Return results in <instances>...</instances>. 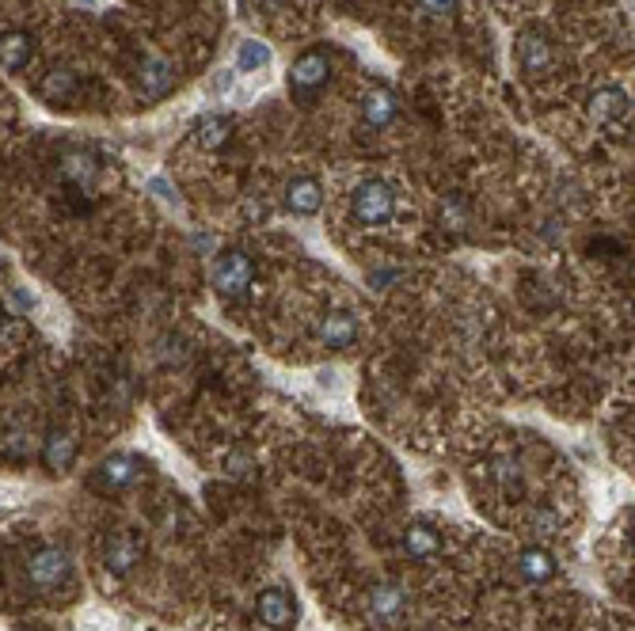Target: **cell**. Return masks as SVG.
I'll return each mask as SVG.
<instances>
[{"mask_svg": "<svg viewBox=\"0 0 635 631\" xmlns=\"http://www.w3.org/2000/svg\"><path fill=\"white\" fill-rule=\"evenodd\" d=\"M65 175L88 187V183H92V175H96V164H92V156H69V160H65Z\"/></svg>", "mask_w": 635, "mask_h": 631, "instance_id": "cell-22", "label": "cell"}, {"mask_svg": "<svg viewBox=\"0 0 635 631\" xmlns=\"http://www.w3.org/2000/svg\"><path fill=\"white\" fill-rule=\"evenodd\" d=\"M229 134H232L229 118H225V115H210V118H202V122H198L194 141H198L202 149H221V145L229 141Z\"/></svg>", "mask_w": 635, "mask_h": 631, "instance_id": "cell-18", "label": "cell"}, {"mask_svg": "<svg viewBox=\"0 0 635 631\" xmlns=\"http://www.w3.org/2000/svg\"><path fill=\"white\" fill-rule=\"evenodd\" d=\"M590 118L594 122H601V126H613V122H620V118L632 111V99L624 96L620 88H597L594 96H590Z\"/></svg>", "mask_w": 635, "mask_h": 631, "instance_id": "cell-7", "label": "cell"}, {"mask_svg": "<svg viewBox=\"0 0 635 631\" xmlns=\"http://www.w3.org/2000/svg\"><path fill=\"white\" fill-rule=\"evenodd\" d=\"M518 571L525 582H552V578H556V559H552L548 548L533 544V548H521Z\"/></svg>", "mask_w": 635, "mask_h": 631, "instance_id": "cell-12", "label": "cell"}, {"mask_svg": "<svg viewBox=\"0 0 635 631\" xmlns=\"http://www.w3.org/2000/svg\"><path fill=\"white\" fill-rule=\"evenodd\" d=\"M396 111H400V103H396V96H392L388 88H373V92L362 99V118H366L373 130H385L388 122L396 118Z\"/></svg>", "mask_w": 635, "mask_h": 631, "instance_id": "cell-14", "label": "cell"}, {"mask_svg": "<svg viewBox=\"0 0 635 631\" xmlns=\"http://www.w3.org/2000/svg\"><path fill=\"white\" fill-rule=\"evenodd\" d=\"M175 84V73H172V61L164 58H149L145 65H141V92L149 99H160L168 96Z\"/></svg>", "mask_w": 635, "mask_h": 631, "instance_id": "cell-13", "label": "cell"}, {"mask_svg": "<svg viewBox=\"0 0 635 631\" xmlns=\"http://www.w3.org/2000/svg\"><path fill=\"white\" fill-rule=\"evenodd\" d=\"M31 54H35V42H31V35H23V31H4V35H0V65H4L8 73H20V69H27Z\"/></svg>", "mask_w": 635, "mask_h": 631, "instance_id": "cell-11", "label": "cell"}, {"mask_svg": "<svg viewBox=\"0 0 635 631\" xmlns=\"http://www.w3.org/2000/svg\"><path fill=\"white\" fill-rule=\"evenodd\" d=\"M0 270H4V255H0Z\"/></svg>", "mask_w": 635, "mask_h": 631, "instance_id": "cell-27", "label": "cell"}, {"mask_svg": "<svg viewBox=\"0 0 635 631\" xmlns=\"http://www.w3.org/2000/svg\"><path fill=\"white\" fill-rule=\"evenodd\" d=\"M251 278H255V267H251V259L244 251H221L213 259L210 282L221 297H240L251 286Z\"/></svg>", "mask_w": 635, "mask_h": 631, "instance_id": "cell-4", "label": "cell"}, {"mask_svg": "<svg viewBox=\"0 0 635 631\" xmlns=\"http://www.w3.org/2000/svg\"><path fill=\"white\" fill-rule=\"evenodd\" d=\"M255 612H259V620H263L267 628L286 631L289 624H293V616H297V605H293V597H289L286 590H263Z\"/></svg>", "mask_w": 635, "mask_h": 631, "instance_id": "cell-6", "label": "cell"}, {"mask_svg": "<svg viewBox=\"0 0 635 631\" xmlns=\"http://www.w3.org/2000/svg\"><path fill=\"white\" fill-rule=\"evenodd\" d=\"M518 65L525 73H544L552 65V42L540 31H525L518 39Z\"/></svg>", "mask_w": 635, "mask_h": 631, "instance_id": "cell-8", "label": "cell"}, {"mask_svg": "<svg viewBox=\"0 0 635 631\" xmlns=\"http://www.w3.org/2000/svg\"><path fill=\"white\" fill-rule=\"evenodd\" d=\"M73 453H77V441L69 438V434H50L46 438V464L54 472H65L73 464Z\"/></svg>", "mask_w": 635, "mask_h": 631, "instance_id": "cell-21", "label": "cell"}, {"mask_svg": "<svg viewBox=\"0 0 635 631\" xmlns=\"http://www.w3.org/2000/svg\"><path fill=\"white\" fill-rule=\"evenodd\" d=\"M559 525H563V521H559L556 510H537V517H533V536H537V540H552V536L559 533Z\"/></svg>", "mask_w": 635, "mask_h": 631, "instance_id": "cell-23", "label": "cell"}, {"mask_svg": "<svg viewBox=\"0 0 635 631\" xmlns=\"http://www.w3.org/2000/svg\"><path fill=\"white\" fill-rule=\"evenodd\" d=\"M392 213H396V191L388 187L385 179H366V183L354 191V217H358L366 229L388 225Z\"/></svg>", "mask_w": 635, "mask_h": 631, "instance_id": "cell-1", "label": "cell"}, {"mask_svg": "<svg viewBox=\"0 0 635 631\" xmlns=\"http://www.w3.org/2000/svg\"><path fill=\"white\" fill-rule=\"evenodd\" d=\"M73 4H84V8H99V0H73Z\"/></svg>", "mask_w": 635, "mask_h": 631, "instance_id": "cell-26", "label": "cell"}, {"mask_svg": "<svg viewBox=\"0 0 635 631\" xmlns=\"http://www.w3.org/2000/svg\"><path fill=\"white\" fill-rule=\"evenodd\" d=\"M69 574H73V559L61 548H39L27 559V582H31V590L39 593L61 590L69 582Z\"/></svg>", "mask_w": 635, "mask_h": 631, "instance_id": "cell-2", "label": "cell"}, {"mask_svg": "<svg viewBox=\"0 0 635 631\" xmlns=\"http://www.w3.org/2000/svg\"><path fill=\"white\" fill-rule=\"evenodd\" d=\"M137 476H141V460L130 453H118L96 468V487L99 491H126L130 483H137Z\"/></svg>", "mask_w": 635, "mask_h": 631, "instance_id": "cell-5", "label": "cell"}, {"mask_svg": "<svg viewBox=\"0 0 635 631\" xmlns=\"http://www.w3.org/2000/svg\"><path fill=\"white\" fill-rule=\"evenodd\" d=\"M320 202H324V187L312 175H301V179H293L286 187V206L293 213H301V217H312L320 210Z\"/></svg>", "mask_w": 635, "mask_h": 631, "instance_id": "cell-9", "label": "cell"}, {"mask_svg": "<svg viewBox=\"0 0 635 631\" xmlns=\"http://www.w3.org/2000/svg\"><path fill=\"white\" fill-rule=\"evenodd\" d=\"M137 559H141V544L134 536H115L107 544V567L115 574H130L137 567Z\"/></svg>", "mask_w": 635, "mask_h": 631, "instance_id": "cell-17", "label": "cell"}, {"mask_svg": "<svg viewBox=\"0 0 635 631\" xmlns=\"http://www.w3.org/2000/svg\"><path fill=\"white\" fill-rule=\"evenodd\" d=\"M267 65H270V50L263 42L244 39L236 46V69H240V73H263Z\"/></svg>", "mask_w": 635, "mask_h": 631, "instance_id": "cell-20", "label": "cell"}, {"mask_svg": "<svg viewBox=\"0 0 635 631\" xmlns=\"http://www.w3.org/2000/svg\"><path fill=\"white\" fill-rule=\"evenodd\" d=\"M149 187H153V191H156V198H160V202H168L172 210H179V198H175V191H172V187H168V183H164V179H153Z\"/></svg>", "mask_w": 635, "mask_h": 631, "instance_id": "cell-25", "label": "cell"}, {"mask_svg": "<svg viewBox=\"0 0 635 631\" xmlns=\"http://www.w3.org/2000/svg\"><path fill=\"white\" fill-rule=\"evenodd\" d=\"M73 88H77V77H73L69 69H50V73L39 80V96L50 99V103L69 99V96H73Z\"/></svg>", "mask_w": 635, "mask_h": 631, "instance_id": "cell-19", "label": "cell"}, {"mask_svg": "<svg viewBox=\"0 0 635 631\" xmlns=\"http://www.w3.org/2000/svg\"><path fill=\"white\" fill-rule=\"evenodd\" d=\"M419 4H423V12H430V16H449L461 0H419Z\"/></svg>", "mask_w": 635, "mask_h": 631, "instance_id": "cell-24", "label": "cell"}, {"mask_svg": "<svg viewBox=\"0 0 635 631\" xmlns=\"http://www.w3.org/2000/svg\"><path fill=\"white\" fill-rule=\"evenodd\" d=\"M404 552L411 555V559H419V563H430L434 555L442 552V536L434 533V525L415 521V525H407V533H404Z\"/></svg>", "mask_w": 635, "mask_h": 631, "instance_id": "cell-10", "label": "cell"}, {"mask_svg": "<svg viewBox=\"0 0 635 631\" xmlns=\"http://www.w3.org/2000/svg\"><path fill=\"white\" fill-rule=\"evenodd\" d=\"M328 77H331L328 58L316 54V50H308V54H301V58L293 61V69H289V96L297 99V103H312V99L324 92Z\"/></svg>", "mask_w": 635, "mask_h": 631, "instance_id": "cell-3", "label": "cell"}, {"mask_svg": "<svg viewBox=\"0 0 635 631\" xmlns=\"http://www.w3.org/2000/svg\"><path fill=\"white\" fill-rule=\"evenodd\" d=\"M404 612V593L400 586H373L369 590V616L373 620H396Z\"/></svg>", "mask_w": 635, "mask_h": 631, "instance_id": "cell-16", "label": "cell"}, {"mask_svg": "<svg viewBox=\"0 0 635 631\" xmlns=\"http://www.w3.org/2000/svg\"><path fill=\"white\" fill-rule=\"evenodd\" d=\"M354 335H358V320H354L350 312H331L328 320H324V327H320V343L331 346V350L350 346Z\"/></svg>", "mask_w": 635, "mask_h": 631, "instance_id": "cell-15", "label": "cell"}]
</instances>
